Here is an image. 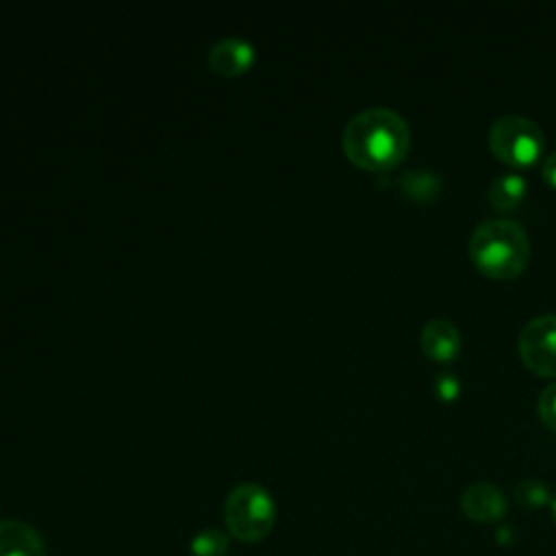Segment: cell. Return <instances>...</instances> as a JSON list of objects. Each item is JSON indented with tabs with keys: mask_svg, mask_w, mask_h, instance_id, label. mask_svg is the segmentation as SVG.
I'll return each mask as SVG.
<instances>
[{
	"mask_svg": "<svg viewBox=\"0 0 556 556\" xmlns=\"http://www.w3.org/2000/svg\"><path fill=\"white\" fill-rule=\"evenodd\" d=\"M341 146L354 165L367 172H384L406 156L410 130L397 111L369 106L348 119Z\"/></svg>",
	"mask_w": 556,
	"mask_h": 556,
	"instance_id": "6da1fadb",
	"label": "cell"
},
{
	"mask_svg": "<svg viewBox=\"0 0 556 556\" xmlns=\"http://www.w3.org/2000/svg\"><path fill=\"white\" fill-rule=\"evenodd\" d=\"M469 256L491 278H515L530 258V241L521 224L506 217L482 219L469 237Z\"/></svg>",
	"mask_w": 556,
	"mask_h": 556,
	"instance_id": "7a4b0ae2",
	"label": "cell"
},
{
	"mask_svg": "<svg viewBox=\"0 0 556 556\" xmlns=\"http://www.w3.org/2000/svg\"><path fill=\"white\" fill-rule=\"evenodd\" d=\"M224 523L232 539L241 543L263 541L276 523L271 493L256 482H241L226 495Z\"/></svg>",
	"mask_w": 556,
	"mask_h": 556,
	"instance_id": "3957f363",
	"label": "cell"
},
{
	"mask_svg": "<svg viewBox=\"0 0 556 556\" xmlns=\"http://www.w3.org/2000/svg\"><path fill=\"white\" fill-rule=\"evenodd\" d=\"M491 152L515 167H526L536 161L543 150V130L526 115H502L489 128Z\"/></svg>",
	"mask_w": 556,
	"mask_h": 556,
	"instance_id": "277c9868",
	"label": "cell"
},
{
	"mask_svg": "<svg viewBox=\"0 0 556 556\" xmlns=\"http://www.w3.org/2000/svg\"><path fill=\"white\" fill-rule=\"evenodd\" d=\"M523 365L541 376H556V313L532 317L517 337Z\"/></svg>",
	"mask_w": 556,
	"mask_h": 556,
	"instance_id": "5b68a950",
	"label": "cell"
},
{
	"mask_svg": "<svg viewBox=\"0 0 556 556\" xmlns=\"http://www.w3.org/2000/svg\"><path fill=\"white\" fill-rule=\"evenodd\" d=\"M256 61V50L241 37H224L208 50V67L222 78H235L250 72Z\"/></svg>",
	"mask_w": 556,
	"mask_h": 556,
	"instance_id": "8992f818",
	"label": "cell"
},
{
	"mask_svg": "<svg viewBox=\"0 0 556 556\" xmlns=\"http://www.w3.org/2000/svg\"><path fill=\"white\" fill-rule=\"evenodd\" d=\"M460 508L469 519L478 523H489L500 519L506 513L508 504L504 493L495 484L471 482L460 495Z\"/></svg>",
	"mask_w": 556,
	"mask_h": 556,
	"instance_id": "52a82bcc",
	"label": "cell"
},
{
	"mask_svg": "<svg viewBox=\"0 0 556 556\" xmlns=\"http://www.w3.org/2000/svg\"><path fill=\"white\" fill-rule=\"evenodd\" d=\"M419 343H421V350L426 352V356H430L432 361H439V363H447V361L456 358L463 341H460L458 328L450 319L434 317L424 326V330L419 334Z\"/></svg>",
	"mask_w": 556,
	"mask_h": 556,
	"instance_id": "ba28073f",
	"label": "cell"
},
{
	"mask_svg": "<svg viewBox=\"0 0 556 556\" xmlns=\"http://www.w3.org/2000/svg\"><path fill=\"white\" fill-rule=\"evenodd\" d=\"M0 556H46L41 534L22 519L0 521Z\"/></svg>",
	"mask_w": 556,
	"mask_h": 556,
	"instance_id": "9c48e42d",
	"label": "cell"
},
{
	"mask_svg": "<svg viewBox=\"0 0 556 556\" xmlns=\"http://www.w3.org/2000/svg\"><path fill=\"white\" fill-rule=\"evenodd\" d=\"M526 189H528V182L521 174H515V172L500 174L497 178H493L489 187V204L497 211H513L523 202Z\"/></svg>",
	"mask_w": 556,
	"mask_h": 556,
	"instance_id": "30bf717a",
	"label": "cell"
},
{
	"mask_svg": "<svg viewBox=\"0 0 556 556\" xmlns=\"http://www.w3.org/2000/svg\"><path fill=\"white\" fill-rule=\"evenodd\" d=\"M443 182L432 169H406L400 176V189L413 200H432L439 195Z\"/></svg>",
	"mask_w": 556,
	"mask_h": 556,
	"instance_id": "8fae6325",
	"label": "cell"
},
{
	"mask_svg": "<svg viewBox=\"0 0 556 556\" xmlns=\"http://www.w3.org/2000/svg\"><path fill=\"white\" fill-rule=\"evenodd\" d=\"M191 556H228L230 534L217 528H204L191 539Z\"/></svg>",
	"mask_w": 556,
	"mask_h": 556,
	"instance_id": "7c38bea8",
	"label": "cell"
},
{
	"mask_svg": "<svg viewBox=\"0 0 556 556\" xmlns=\"http://www.w3.org/2000/svg\"><path fill=\"white\" fill-rule=\"evenodd\" d=\"M515 497L526 508H536V506H543V504L549 502V491H547V484L543 480L526 478V480L517 482Z\"/></svg>",
	"mask_w": 556,
	"mask_h": 556,
	"instance_id": "4fadbf2b",
	"label": "cell"
},
{
	"mask_svg": "<svg viewBox=\"0 0 556 556\" xmlns=\"http://www.w3.org/2000/svg\"><path fill=\"white\" fill-rule=\"evenodd\" d=\"M536 410H539V417L543 419V424L549 426L552 430H556V382H549L539 393Z\"/></svg>",
	"mask_w": 556,
	"mask_h": 556,
	"instance_id": "5bb4252c",
	"label": "cell"
},
{
	"mask_svg": "<svg viewBox=\"0 0 556 556\" xmlns=\"http://www.w3.org/2000/svg\"><path fill=\"white\" fill-rule=\"evenodd\" d=\"M434 393L443 400V402H452L456 400V395L460 393V378L450 371V369H443L434 376Z\"/></svg>",
	"mask_w": 556,
	"mask_h": 556,
	"instance_id": "9a60e30c",
	"label": "cell"
},
{
	"mask_svg": "<svg viewBox=\"0 0 556 556\" xmlns=\"http://www.w3.org/2000/svg\"><path fill=\"white\" fill-rule=\"evenodd\" d=\"M543 178L552 185V187H556V150L545 159V163H543Z\"/></svg>",
	"mask_w": 556,
	"mask_h": 556,
	"instance_id": "2e32d148",
	"label": "cell"
},
{
	"mask_svg": "<svg viewBox=\"0 0 556 556\" xmlns=\"http://www.w3.org/2000/svg\"><path fill=\"white\" fill-rule=\"evenodd\" d=\"M549 506H552V519H554V523H556V495L549 500Z\"/></svg>",
	"mask_w": 556,
	"mask_h": 556,
	"instance_id": "e0dca14e",
	"label": "cell"
}]
</instances>
